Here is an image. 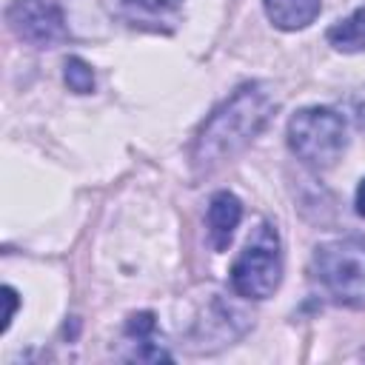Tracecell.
Returning <instances> with one entry per match:
<instances>
[{
    "mask_svg": "<svg viewBox=\"0 0 365 365\" xmlns=\"http://www.w3.org/2000/svg\"><path fill=\"white\" fill-rule=\"evenodd\" d=\"M328 43L336 51H345V54L365 51V9H356L345 20L334 23L328 29Z\"/></svg>",
    "mask_w": 365,
    "mask_h": 365,
    "instance_id": "obj_8",
    "label": "cell"
},
{
    "mask_svg": "<svg viewBox=\"0 0 365 365\" xmlns=\"http://www.w3.org/2000/svg\"><path fill=\"white\" fill-rule=\"evenodd\" d=\"M125 334H128V339H134L131 345H137V351H134L137 359H168V354L160 345H154V314H148V311L131 314Z\"/></svg>",
    "mask_w": 365,
    "mask_h": 365,
    "instance_id": "obj_9",
    "label": "cell"
},
{
    "mask_svg": "<svg viewBox=\"0 0 365 365\" xmlns=\"http://www.w3.org/2000/svg\"><path fill=\"white\" fill-rule=\"evenodd\" d=\"M354 205H356V214H359V217H365V177H362V182H359V188H356Z\"/></svg>",
    "mask_w": 365,
    "mask_h": 365,
    "instance_id": "obj_13",
    "label": "cell"
},
{
    "mask_svg": "<svg viewBox=\"0 0 365 365\" xmlns=\"http://www.w3.org/2000/svg\"><path fill=\"white\" fill-rule=\"evenodd\" d=\"M3 297L9 299L6 314H3V331H6V328H9V322H11V311H14V291H11V288H3Z\"/></svg>",
    "mask_w": 365,
    "mask_h": 365,
    "instance_id": "obj_11",
    "label": "cell"
},
{
    "mask_svg": "<svg viewBox=\"0 0 365 365\" xmlns=\"http://www.w3.org/2000/svg\"><path fill=\"white\" fill-rule=\"evenodd\" d=\"M262 9H265V17L277 29L297 31V29L311 26L319 17L322 3L319 0H262Z\"/></svg>",
    "mask_w": 365,
    "mask_h": 365,
    "instance_id": "obj_7",
    "label": "cell"
},
{
    "mask_svg": "<svg viewBox=\"0 0 365 365\" xmlns=\"http://www.w3.org/2000/svg\"><path fill=\"white\" fill-rule=\"evenodd\" d=\"M128 3H134V6H143V9H151V11H157V9H165V6H171L174 0H128Z\"/></svg>",
    "mask_w": 365,
    "mask_h": 365,
    "instance_id": "obj_12",
    "label": "cell"
},
{
    "mask_svg": "<svg viewBox=\"0 0 365 365\" xmlns=\"http://www.w3.org/2000/svg\"><path fill=\"white\" fill-rule=\"evenodd\" d=\"M311 274L319 288L339 305L365 308V245L354 240H334L314 248Z\"/></svg>",
    "mask_w": 365,
    "mask_h": 365,
    "instance_id": "obj_3",
    "label": "cell"
},
{
    "mask_svg": "<svg viewBox=\"0 0 365 365\" xmlns=\"http://www.w3.org/2000/svg\"><path fill=\"white\" fill-rule=\"evenodd\" d=\"M271 114H274V100L259 83L240 86L222 106L211 111V117L197 131L191 151L194 168L211 171L214 165L242 151L265 128Z\"/></svg>",
    "mask_w": 365,
    "mask_h": 365,
    "instance_id": "obj_1",
    "label": "cell"
},
{
    "mask_svg": "<svg viewBox=\"0 0 365 365\" xmlns=\"http://www.w3.org/2000/svg\"><path fill=\"white\" fill-rule=\"evenodd\" d=\"M63 77H66V86H68L74 94H91V91H94V71H91V66H88L86 60H80V57H68V60H66Z\"/></svg>",
    "mask_w": 365,
    "mask_h": 365,
    "instance_id": "obj_10",
    "label": "cell"
},
{
    "mask_svg": "<svg viewBox=\"0 0 365 365\" xmlns=\"http://www.w3.org/2000/svg\"><path fill=\"white\" fill-rule=\"evenodd\" d=\"M282 279V245L271 222H259L231 265V288L245 299H268Z\"/></svg>",
    "mask_w": 365,
    "mask_h": 365,
    "instance_id": "obj_4",
    "label": "cell"
},
{
    "mask_svg": "<svg viewBox=\"0 0 365 365\" xmlns=\"http://www.w3.org/2000/svg\"><path fill=\"white\" fill-rule=\"evenodd\" d=\"M14 34L37 48H51L68 37V26L57 0H14L9 6Z\"/></svg>",
    "mask_w": 365,
    "mask_h": 365,
    "instance_id": "obj_5",
    "label": "cell"
},
{
    "mask_svg": "<svg viewBox=\"0 0 365 365\" xmlns=\"http://www.w3.org/2000/svg\"><path fill=\"white\" fill-rule=\"evenodd\" d=\"M348 145V128L342 114L325 106L299 108L288 120V148L305 165L322 171L331 168Z\"/></svg>",
    "mask_w": 365,
    "mask_h": 365,
    "instance_id": "obj_2",
    "label": "cell"
},
{
    "mask_svg": "<svg viewBox=\"0 0 365 365\" xmlns=\"http://www.w3.org/2000/svg\"><path fill=\"white\" fill-rule=\"evenodd\" d=\"M208 237H211V245L217 251H225L240 220H242V205L240 200L231 194V191H217L208 202Z\"/></svg>",
    "mask_w": 365,
    "mask_h": 365,
    "instance_id": "obj_6",
    "label": "cell"
}]
</instances>
